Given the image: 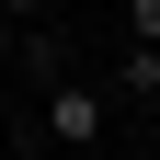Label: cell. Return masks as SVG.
I'll return each instance as SVG.
<instances>
[{"label":"cell","instance_id":"6da1fadb","mask_svg":"<svg viewBox=\"0 0 160 160\" xmlns=\"http://www.w3.org/2000/svg\"><path fill=\"white\" fill-rule=\"evenodd\" d=\"M103 114H114L103 80H46V149H92V137H103Z\"/></svg>","mask_w":160,"mask_h":160},{"label":"cell","instance_id":"7a4b0ae2","mask_svg":"<svg viewBox=\"0 0 160 160\" xmlns=\"http://www.w3.org/2000/svg\"><path fill=\"white\" fill-rule=\"evenodd\" d=\"M12 69H46V80H69V34H57V23H23V34H12Z\"/></svg>","mask_w":160,"mask_h":160},{"label":"cell","instance_id":"3957f363","mask_svg":"<svg viewBox=\"0 0 160 160\" xmlns=\"http://www.w3.org/2000/svg\"><path fill=\"white\" fill-rule=\"evenodd\" d=\"M114 92H126V103H160V46H126L114 57Z\"/></svg>","mask_w":160,"mask_h":160},{"label":"cell","instance_id":"277c9868","mask_svg":"<svg viewBox=\"0 0 160 160\" xmlns=\"http://www.w3.org/2000/svg\"><path fill=\"white\" fill-rule=\"evenodd\" d=\"M126 46H160V0H126Z\"/></svg>","mask_w":160,"mask_h":160},{"label":"cell","instance_id":"5b68a950","mask_svg":"<svg viewBox=\"0 0 160 160\" xmlns=\"http://www.w3.org/2000/svg\"><path fill=\"white\" fill-rule=\"evenodd\" d=\"M0 23H12V34H23V23H46V0H0Z\"/></svg>","mask_w":160,"mask_h":160}]
</instances>
